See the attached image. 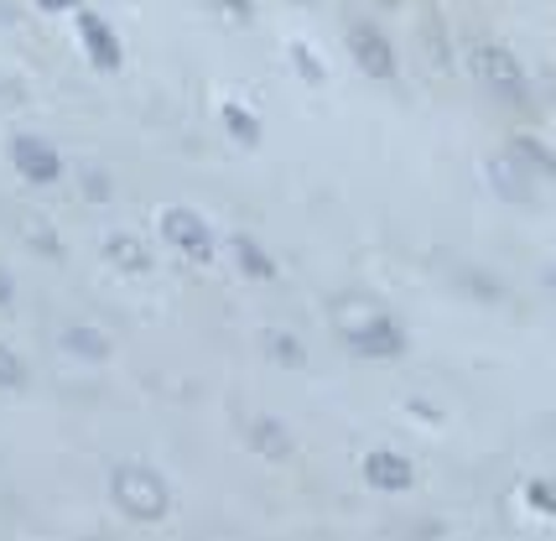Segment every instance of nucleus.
Masks as SVG:
<instances>
[{"instance_id": "f8f14e48", "label": "nucleus", "mask_w": 556, "mask_h": 541, "mask_svg": "<svg viewBox=\"0 0 556 541\" xmlns=\"http://www.w3.org/2000/svg\"><path fill=\"white\" fill-rule=\"evenodd\" d=\"M261 344H266V354L276 360V365H287V369H302V365H307V349H302V339H296V334L266 328V334H261Z\"/></svg>"}, {"instance_id": "ddd939ff", "label": "nucleus", "mask_w": 556, "mask_h": 541, "mask_svg": "<svg viewBox=\"0 0 556 541\" xmlns=\"http://www.w3.org/2000/svg\"><path fill=\"white\" fill-rule=\"evenodd\" d=\"M63 349L78 354V360H104V354H110V339H104L99 328H78V323H73V328H63Z\"/></svg>"}, {"instance_id": "4468645a", "label": "nucleus", "mask_w": 556, "mask_h": 541, "mask_svg": "<svg viewBox=\"0 0 556 541\" xmlns=\"http://www.w3.org/2000/svg\"><path fill=\"white\" fill-rule=\"evenodd\" d=\"M218 121H224V130H229L240 147H261V121H255L244 104H224V110H218Z\"/></svg>"}, {"instance_id": "a878e982", "label": "nucleus", "mask_w": 556, "mask_h": 541, "mask_svg": "<svg viewBox=\"0 0 556 541\" xmlns=\"http://www.w3.org/2000/svg\"><path fill=\"white\" fill-rule=\"evenodd\" d=\"M296 5H313V0H296Z\"/></svg>"}, {"instance_id": "f257e3e1", "label": "nucleus", "mask_w": 556, "mask_h": 541, "mask_svg": "<svg viewBox=\"0 0 556 541\" xmlns=\"http://www.w3.org/2000/svg\"><path fill=\"white\" fill-rule=\"evenodd\" d=\"M110 494H115V505H121L130 520H162L172 511V490L167 479L156 474V468L146 464H121L115 474H110Z\"/></svg>"}, {"instance_id": "5701e85b", "label": "nucleus", "mask_w": 556, "mask_h": 541, "mask_svg": "<svg viewBox=\"0 0 556 541\" xmlns=\"http://www.w3.org/2000/svg\"><path fill=\"white\" fill-rule=\"evenodd\" d=\"M89 193H94V198L110 193V183H104V173H89Z\"/></svg>"}, {"instance_id": "6e6552de", "label": "nucleus", "mask_w": 556, "mask_h": 541, "mask_svg": "<svg viewBox=\"0 0 556 541\" xmlns=\"http://www.w3.org/2000/svg\"><path fill=\"white\" fill-rule=\"evenodd\" d=\"M364 479H369V490L401 494V490H412L416 485V468H412V458H401V453L380 448V453H369V458H364Z\"/></svg>"}, {"instance_id": "9b49d317", "label": "nucleus", "mask_w": 556, "mask_h": 541, "mask_svg": "<svg viewBox=\"0 0 556 541\" xmlns=\"http://www.w3.org/2000/svg\"><path fill=\"white\" fill-rule=\"evenodd\" d=\"M489 177H494V188L505 198H515V203H526L531 198V183H520V177H531L515 156H500V162H489Z\"/></svg>"}, {"instance_id": "aec40b11", "label": "nucleus", "mask_w": 556, "mask_h": 541, "mask_svg": "<svg viewBox=\"0 0 556 541\" xmlns=\"http://www.w3.org/2000/svg\"><path fill=\"white\" fill-rule=\"evenodd\" d=\"M11 302H16V276L0 266V307H11Z\"/></svg>"}, {"instance_id": "1a4fd4ad", "label": "nucleus", "mask_w": 556, "mask_h": 541, "mask_svg": "<svg viewBox=\"0 0 556 541\" xmlns=\"http://www.w3.org/2000/svg\"><path fill=\"white\" fill-rule=\"evenodd\" d=\"M244 443L255 448L261 458H270V464H276V458H287V453H291V432L276 417H255L250 427H244Z\"/></svg>"}, {"instance_id": "dca6fc26", "label": "nucleus", "mask_w": 556, "mask_h": 541, "mask_svg": "<svg viewBox=\"0 0 556 541\" xmlns=\"http://www.w3.org/2000/svg\"><path fill=\"white\" fill-rule=\"evenodd\" d=\"M104 255L125 270H151V255H146L141 240H130V235H110V240H104Z\"/></svg>"}, {"instance_id": "2eb2a0df", "label": "nucleus", "mask_w": 556, "mask_h": 541, "mask_svg": "<svg viewBox=\"0 0 556 541\" xmlns=\"http://www.w3.org/2000/svg\"><path fill=\"white\" fill-rule=\"evenodd\" d=\"M235 261H240V270L255 276V281H270V276H276V261H270L255 240H244V235H235Z\"/></svg>"}, {"instance_id": "f03ea898", "label": "nucleus", "mask_w": 556, "mask_h": 541, "mask_svg": "<svg viewBox=\"0 0 556 541\" xmlns=\"http://www.w3.org/2000/svg\"><path fill=\"white\" fill-rule=\"evenodd\" d=\"M468 68H473V78L484 84L489 95L505 99V104H526L531 99V78L520 68V58L509 48H500V42H479L473 58H468Z\"/></svg>"}, {"instance_id": "423d86ee", "label": "nucleus", "mask_w": 556, "mask_h": 541, "mask_svg": "<svg viewBox=\"0 0 556 541\" xmlns=\"http://www.w3.org/2000/svg\"><path fill=\"white\" fill-rule=\"evenodd\" d=\"M11 167H16V177H26V183H37V188H52L58 177H63V156H58V147L52 141H42V136H11Z\"/></svg>"}, {"instance_id": "f3484780", "label": "nucleus", "mask_w": 556, "mask_h": 541, "mask_svg": "<svg viewBox=\"0 0 556 541\" xmlns=\"http://www.w3.org/2000/svg\"><path fill=\"white\" fill-rule=\"evenodd\" d=\"M26 386V365H22V354L11 344H0V391H22Z\"/></svg>"}, {"instance_id": "0eeeda50", "label": "nucleus", "mask_w": 556, "mask_h": 541, "mask_svg": "<svg viewBox=\"0 0 556 541\" xmlns=\"http://www.w3.org/2000/svg\"><path fill=\"white\" fill-rule=\"evenodd\" d=\"M78 42H84V52H89V63H94L99 74H115L125 63V48H121V37H115V26L104 22L99 11H84V5H78Z\"/></svg>"}, {"instance_id": "7ed1b4c3", "label": "nucleus", "mask_w": 556, "mask_h": 541, "mask_svg": "<svg viewBox=\"0 0 556 541\" xmlns=\"http://www.w3.org/2000/svg\"><path fill=\"white\" fill-rule=\"evenodd\" d=\"M343 344L354 349L359 360H401L406 354V328L390 318V313H375V318L343 328Z\"/></svg>"}, {"instance_id": "9d476101", "label": "nucleus", "mask_w": 556, "mask_h": 541, "mask_svg": "<svg viewBox=\"0 0 556 541\" xmlns=\"http://www.w3.org/2000/svg\"><path fill=\"white\" fill-rule=\"evenodd\" d=\"M509 156L531 177H556V156L541 147V141H531V136H515V141H509Z\"/></svg>"}, {"instance_id": "6ab92c4d", "label": "nucleus", "mask_w": 556, "mask_h": 541, "mask_svg": "<svg viewBox=\"0 0 556 541\" xmlns=\"http://www.w3.org/2000/svg\"><path fill=\"white\" fill-rule=\"evenodd\" d=\"M218 5H224L229 16H240V22H250V16H255V0H218Z\"/></svg>"}, {"instance_id": "a211bd4d", "label": "nucleus", "mask_w": 556, "mask_h": 541, "mask_svg": "<svg viewBox=\"0 0 556 541\" xmlns=\"http://www.w3.org/2000/svg\"><path fill=\"white\" fill-rule=\"evenodd\" d=\"M291 58H296V68H302V78H307V84H317V78H323V68H317V58H313L307 48H302V42L291 48Z\"/></svg>"}, {"instance_id": "393cba45", "label": "nucleus", "mask_w": 556, "mask_h": 541, "mask_svg": "<svg viewBox=\"0 0 556 541\" xmlns=\"http://www.w3.org/2000/svg\"><path fill=\"white\" fill-rule=\"evenodd\" d=\"M375 5H401V0H375Z\"/></svg>"}, {"instance_id": "20e7f679", "label": "nucleus", "mask_w": 556, "mask_h": 541, "mask_svg": "<svg viewBox=\"0 0 556 541\" xmlns=\"http://www.w3.org/2000/svg\"><path fill=\"white\" fill-rule=\"evenodd\" d=\"M162 240H167L177 255L198 261V266L214 261V229H208L203 214H193V209H162Z\"/></svg>"}, {"instance_id": "4be33fe9", "label": "nucleus", "mask_w": 556, "mask_h": 541, "mask_svg": "<svg viewBox=\"0 0 556 541\" xmlns=\"http://www.w3.org/2000/svg\"><path fill=\"white\" fill-rule=\"evenodd\" d=\"M37 5H42V11H52V16H63V11H73V5H78V0H37Z\"/></svg>"}, {"instance_id": "412c9836", "label": "nucleus", "mask_w": 556, "mask_h": 541, "mask_svg": "<svg viewBox=\"0 0 556 541\" xmlns=\"http://www.w3.org/2000/svg\"><path fill=\"white\" fill-rule=\"evenodd\" d=\"M531 505H541V511H556V494L546 490V485H531Z\"/></svg>"}, {"instance_id": "39448f33", "label": "nucleus", "mask_w": 556, "mask_h": 541, "mask_svg": "<svg viewBox=\"0 0 556 541\" xmlns=\"http://www.w3.org/2000/svg\"><path fill=\"white\" fill-rule=\"evenodd\" d=\"M349 58H354V68L369 74L375 84H390V78H395V48H390V37L380 26H369V22L349 26Z\"/></svg>"}, {"instance_id": "b1692460", "label": "nucleus", "mask_w": 556, "mask_h": 541, "mask_svg": "<svg viewBox=\"0 0 556 541\" xmlns=\"http://www.w3.org/2000/svg\"><path fill=\"white\" fill-rule=\"evenodd\" d=\"M546 281H552V287H556V266H552V270H546Z\"/></svg>"}]
</instances>
